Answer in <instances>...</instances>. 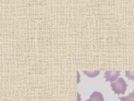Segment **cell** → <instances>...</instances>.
Instances as JSON below:
<instances>
[{
	"mask_svg": "<svg viewBox=\"0 0 134 101\" xmlns=\"http://www.w3.org/2000/svg\"><path fill=\"white\" fill-rule=\"evenodd\" d=\"M110 87L115 94L124 95L127 89L128 84L122 78H119L115 82L111 83Z\"/></svg>",
	"mask_w": 134,
	"mask_h": 101,
	"instance_id": "cell-1",
	"label": "cell"
},
{
	"mask_svg": "<svg viewBox=\"0 0 134 101\" xmlns=\"http://www.w3.org/2000/svg\"><path fill=\"white\" fill-rule=\"evenodd\" d=\"M120 71H107L104 72V77L105 78V82H110L113 83L120 76Z\"/></svg>",
	"mask_w": 134,
	"mask_h": 101,
	"instance_id": "cell-2",
	"label": "cell"
},
{
	"mask_svg": "<svg viewBox=\"0 0 134 101\" xmlns=\"http://www.w3.org/2000/svg\"><path fill=\"white\" fill-rule=\"evenodd\" d=\"M90 98L93 99L94 101H104V100L103 95H102V93H100L99 92H97V91L93 92L91 94V95L90 96Z\"/></svg>",
	"mask_w": 134,
	"mask_h": 101,
	"instance_id": "cell-3",
	"label": "cell"
},
{
	"mask_svg": "<svg viewBox=\"0 0 134 101\" xmlns=\"http://www.w3.org/2000/svg\"><path fill=\"white\" fill-rule=\"evenodd\" d=\"M121 101H134V91L129 94L127 97H122L118 98Z\"/></svg>",
	"mask_w": 134,
	"mask_h": 101,
	"instance_id": "cell-4",
	"label": "cell"
},
{
	"mask_svg": "<svg viewBox=\"0 0 134 101\" xmlns=\"http://www.w3.org/2000/svg\"><path fill=\"white\" fill-rule=\"evenodd\" d=\"M83 73L86 74V76L90 78H94L97 77L100 74V71H83Z\"/></svg>",
	"mask_w": 134,
	"mask_h": 101,
	"instance_id": "cell-5",
	"label": "cell"
},
{
	"mask_svg": "<svg viewBox=\"0 0 134 101\" xmlns=\"http://www.w3.org/2000/svg\"><path fill=\"white\" fill-rule=\"evenodd\" d=\"M125 77L128 78L129 80H134V71H125Z\"/></svg>",
	"mask_w": 134,
	"mask_h": 101,
	"instance_id": "cell-6",
	"label": "cell"
},
{
	"mask_svg": "<svg viewBox=\"0 0 134 101\" xmlns=\"http://www.w3.org/2000/svg\"><path fill=\"white\" fill-rule=\"evenodd\" d=\"M85 101H94L93 99H91V98H90V99H87V100H86Z\"/></svg>",
	"mask_w": 134,
	"mask_h": 101,
	"instance_id": "cell-7",
	"label": "cell"
}]
</instances>
